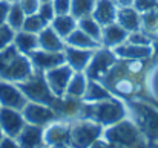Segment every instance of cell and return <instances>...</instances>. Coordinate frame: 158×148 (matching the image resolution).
<instances>
[{"instance_id":"cell-22","label":"cell","mask_w":158,"mask_h":148,"mask_svg":"<svg viewBox=\"0 0 158 148\" xmlns=\"http://www.w3.org/2000/svg\"><path fill=\"white\" fill-rule=\"evenodd\" d=\"M12 45L17 48V50H19L20 53L29 55L31 52H34L35 49H39V35L20 29V31L15 32Z\"/></svg>"},{"instance_id":"cell-10","label":"cell","mask_w":158,"mask_h":148,"mask_svg":"<svg viewBox=\"0 0 158 148\" xmlns=\"http://www.w3.org/2000/svg\"><path fill=\"white\" fill-rule=\"evenodd\" d=\"M72 73H74V69L69 64H66V63L45 72V80H46L51 92L55 96H58V98L64 96Z\"/></svg>"},{"instance_id":"cell-13","label":"cell","mask_w":158,"mask_h":148,"mask_svg":"<svg viewBox=\"0 0 158 148\" xmlns=\"http://www.w3.org/2000/svg\"><path fill=\"white\" fill-rule=\"evenodd\" d=\"M26 102L28 99L17 87L15 83L0 80V107H9V108H15L22 111Z\"/></svg>"},{"instance_id":"cell-11","label":"cell","mask_w":158,"mask_h":148,"mask_svg":"<svg viewBox=\"0 0 158 148\" xmlns=\"http://www.w3.org/2000/svg\"><path fill=\"white\" fill-rule=\"evenodd\" d=\"M25 125H26V121L20 110L9 108V107H0V128L5 136L15 139Z\"/></svg>"},{"instance_id":"cell-5","label":"cell","mask_w":158,"mask_h":148,"mask_svg":"<svg viewBox=\"0 0 158 148\" xmlns=\"http://www.w3.org/2000/svg\"><path fill=\"white\" fill-rule=\"evenodd\" d=\"M127 104L131 105V110L134 111L135 124L144 134L148 144H157L158 142V111L151 105L144 104L138 99H129Z\"/></svg>"},{"instance_id":"cell-19","label":"cell","mask_w":158,"mask_h":148,"mask_svg":"<svg viewBox=\"0 0 158 148\" xmlns=\"http://www.w3.org/2000/svg\"><path fill=\"white\" fill-rule=\"evenodd\" d=\"M127 35H129V32L124 28H121L117 21L106 25L102 29V46L112 49V48L124 43L127 40Z\"/></svg>"},{"instance_id":"cell-15","label":"cell","mask_w":158,"mask_h":148,"mask_svg":"<svg viewBox=\"0 0 158 148\" xmlns=\"http://www.w3.org/2000/svg\"><path fill=\"white\" fill-rule=\"evenodd\" d=\"M43 127L28 124L23 127L20 134L15 138L17 144L20 148H45V141H43Z\"/></svg>"},{"instance_id":"cell-28","label":"cell","mask_w":158,"mask_h":148,"mask_svg":"<svg viewBox=\"0 0 158 148\" xmlns=\"http://www.w3.org/2000/svg\"><path fill=\"white\" fill-rule=\"evenodd\" d=\"M25 17L26 14L23 12L19 0H14L9 6V12H8V17H6V25H9L15 32L22 29L23 26V21H25Z\"/></svg>"},{"instance_id":"cell-18","label":"cell","mask_w":158,"mask_h":148,"mask_svg":"<svg viewBox=\"0 0 158 148\" xmlns=\"http://www.w3.org/2000/svg\"><path fill=\"white\" fill-rule=\"evenodd\" d=\"M117 11H118V6L115 5L114 0H97L91 15L103 28L106 25L117 21Z\"/></svg>"},{"instance_id":"cell-36","label":"cell","mask_w":158,"mask_h":148,"mask_svg":"<svg viewBox=\"0 0 158 148\" xmlns=\"http://www.w3.org/2000/svg\"><path fill=\"white\" fill-rule=\"evenodd\" d=\"M55 15H64L71 12V0H52Z\"/></svg>"},{"instance_id":"cell-20","label":"cell","mask_w":158,"mask_h":148,"mask_svg":"<svg viewBox=\"0 0 158 148\" xmlns=\"http://www.w3.org/2000/svg\"><path fill=\"white\" fill-rule=\"evenodd\" d=\"M117 23L124 28L127 32H135L141 29V14L134 8H118L117 11Z\"/></svg>"},{"instance_id":"cell-9","label":"cell","mask_w":158,"mask_h":148,"mask_svg":"<svg viewBox=\"0 0 158 148\" xmlns=\"http://www.w3.org/2000/svg\"><path fill=\"white\" fill-rule=\"evenodd\" d=\"M22 115H23V118L28 124L39 125V127H43V128L58 119V115L55 113L54 108L48 107V105H43V104L31 102V101H28L26 105L22 108Z\"/></svg>"},{"instance_id":"cell-4","label":"cell","mask_w":158,"mask_h":148,"mask_svg":"<svg viewBox=\"0 0 158 148\" xmlns=\"http://www.w3.org/2000/svg\"><path fill=\"white\" fill-rule=\"evenodd\" d=\"M15 84L22 90V93L26 96L28 101L48 105L55 110L58 96H55L51 92V89L45 80V72H34L29 80L22 81V83H15Z\"/></svg>"},{"instance_id":"cell-37","label":"cell","mask_w":158,"mask_h":148,"mask_svg":"<svg viewBox=\"0 0 158 148\" xmlns=\"http://www.w3.org/2000/svg\"><path fill=\"white\" fill-rule=\"evenodd\" d=\"M19 3L26 15L35 14L39 11V6H40V0H19Z\"/></svg>"},{"instance_id":"cell-40","label":"cell","mask_w":158,"mask_h":148,"mask_svg":"<svg viewBox=\"0 0 158 148\" xmlns=\"http://www.w3.org/2000/svg\"><path fill=\"white\" fill-rule=\"evenodd\" d=\"M89 148H115L112 144H109L106 139H103V138H98L97 141H94L92 144H91V147Z\"/></svg>"},{"instance_id":"cell-7","label":"cell","mask_w":158,"mask_h":148,"mask_svg":"<svg viewBox=\"0 0 158 148\" xmlns=\"http://www.w3.org/2000/svg\"><path fill=\"white\" fill-rule=\"evenodd\" d=\"M118 56L114 53V50L109 48H98L94 50V55L88 64V67L85 69V73L88 76V80H94V81H100L102 76L106 72L117 63Z\"/></svg>"},{"instance_id":"cell-34","label":"cell","mask_w":158,"mask_h":148,"mask_svg":"<svg viewBox=\"0 0 158 148\" xmlns=\"http://www.w3.org/2000/svg\"><path fill=\"white\" fill-rule=\"evenodd\" d=\"M37 14H39V15H40L46 23H51V21H52V18L55 17L54 6H52V0H51V2H43V3H40Z\"/></svg>"},{"instance_id":"cell-35","label":"cell","mask_w":158,"mask_h":148,"mask_svg":"<svg viewBox=\"0 0 158 148\" xmlns=\"http://www.w3.org/2000/svg\"><path fill=\"white\" fill-rule=\"evenodd\" d=\"M140 14L152 11V9H158V0H134L132 5Z\"/></svg>"},{"instance_id":"cell-33","label":"cell","mask_w":158,"mask_h":148,"mask_svg":"<svg viewBox=\"0 0 158 148\" xmlns=\"http://www.w3.org/2000/svg\"><path fill=\"white\" fill-rule=\"evenodd\" d=\"M14 35H15V31L9 26V25H2L0 26V50L5 49L6 46L12 45L14 41Z\"/></svg>"},{"instance_id":"cell-6","label":"cell","mask_w":158,"mask_h":148,"mask_svg":"<svg viewBox=\"0 0 158 148\" xmlns=\"http://www.w3.org/2000/svg\"><path fill=\"white\" fill-rule=\"evenodd\" d=\"M103 127L89 119H77L69 124L68 148H89L94 141L102 138Z\"/></svg>"},{"instance_id":"cell-39","label":"cell","mask_w":158,"mask_h":148,"mask_svg":"<svg viewBox=\"0 0 158 148\" xmlns=\"http://www.w3.org/2000/svg\"><path fill=\"white\" fill-rule=\"evenodd\" d=\"M0 148H20L17 141L14 138H9V136H3V139L0 141Z\"/></svg>"},{"instance_id":"cell-12","label":"cell","mask_w":158,"mask_h":148,"mask_svg":"<svg viewBox=\"0 0 158 148\" xmlns=\"http://www.w3.org/2000/svg\"><path fill=\"white\" fill-rule=\"evenodd\" d=\"M31 64L34 67V72H46L49 69H54L57 66H61L66 63L64 52H51V50L35 49L29 55Z\"/></svg>"},{"instance_id":"cell-38","label":"cell","mask_w":158,"mask_h":148,"mask_svg":"<svg viewBox=\"0 0 158 148\" xmlns=\"http://www.w3.org/2000/svg\"><path fill=\"white\" fill-rule=\"evenodd\" d=\"M9 6H11V2H8V0H0V26L6 23V17H8V12H9Z\"/></svg>"},{"instance_id":"cell-32","label":"cell","mask_w":158,"mask_h":148,"mask_svg":"<svg viewBox=\"0 0 158 148\" xmlns=\"http://www.w3.org/2000/svg\"><path fill=\"white\" fill-rule=\"evenodd\" d=\"M126 41H129L132 45H138V46H151L152 45L151 37L146 32H143L141 29L140 31H135V32H129Z\"/></svg>"},{"instance_id":"cell-26","label":"cell","mask_w":158,"mask_h":148,"mask_svg":"<svg viewBox=\"0 0 158 148\" xmlns=\"http://www.w3.org/2000/svg\"><path fill=\"white\" fill-rule=\"evenodd\" d=\"M86 86H88V76L85 72H74L71 80H69V84H68V89H66V93L64 95H69L72 98L81 99L85 92H86Z\"/></svg>"},{"instance_id":"cell-14","label":"cell","mask_w":158,"mask_h":148,"mask_svg":"<svg viewBox=\"0 0 158 148\" xmlns=\"http://www.w3.org/2000/svg\"><path fill=\"white\" fill-rule=\"evenodd\" d=\"M43 141L48 148H66L69 142V124L52 122L43 131Z\"/></svg>"},{"instance_id":"cell-45","label":"cell","mask_w":158,"mask_h":148,"mask_svg":"<svg viewBox=\"0 0 158 148\" xmlns=\"http://www.w3.org/2000/svg\"><path fill=\"white\" fill-rule=\"evenodd\" d=\"M8 2H12V0H8Z\"/></svg>"},{"instance_id":"cell-46","label":"cell","mask_w":158,"mask_h":148,"mask_svg":"<svg viewBox=\"0 0 158 148\" xmlns=\"http://www.w3.org/2000/svg\"><path fill=\"white\" fill-rule=\"evenodd\" d=\"M45 148H46V147H45Z\"/></svg>"},{"instance_id":"cell-25","label":"cell","mask_w":158,"mask_h":148,"mask_svg":"<svg viewBox=\"0 0 158 148\" xmlns=\"http://www.w3.org/2000/svg\"><path fill=\"white\" fill-rule=\"evenodd\" d=\"M51 28L58 34V37L64 40L74 29H77V18H74L71 14L55 15L51 21Z\"/></svg>"},{"instance_id":"cell-23","label":"cell","mask_w":158,"mask_h":148,"mask_svg":"<svg viewBox=\"0 0 158 148\" xmlns=\"http://www.w3.org/2000/svg\"><path fill=\"white\" fill-rule=\"evenodd\" d=\"M66 46H72V48H80V49H98L102 48V45L98 41H95L92 37H89L86 32H83L81 29H74L66 38H64Z\"/></svg>"},{"instance_id":"cell-21","label":"cell","mask_w":158,"mask_h":148,"mask_svg":"<svg viewBox=\"0 0 158 148\" xmlns=\"http://www.w3.org/2000/svg\"><path fill=\"white\" fill-rule=\"evenodd\" d=\"M37 35H39V49L61 52L66 48L64 40L61 37H58V34L51 28V25H48L45 29H42Z\"/></svg>"},{"instance_id":"cell-24","label":"cell","mask_w":158,"mask_h":148,"mask_svg":"<svg viewBox=\"0 0 158 148\" xmlns=\"http://www.w3.org/2000/svg\"><path fill=\"white\" fill-rule=\"evenodd\" d=\"M114 98L115 96L106 89L102 83L94 81V80H88L86 92H85L81 101H85V102H97V101H105V99H114Z\"/></svg>"},{"instance_id":"cell-42","label":"cell","mask_w":158,"mask_h":148,"mask_svg":"<svg viewBox=\"0 0 158 148\" xmlns=\"http://www.w3.org/2000/svg\"><path fill=\"white\" fill-rule=\"evenodd\" d=\"M148 148H158V142L157 144H149V147Z\"/></svg>"},{"instance_id":"cell-29","label":"cell","mask_w":158,"mask_h":148,"mask_svg":"<svg viewBox=\"0 0 158 148\" xmlns=\"http://www.w3.org/2000/svg\"><path fill=\"white\" fill-rule=\"evenodd\" d=\"M97 0H71V15L74 18H81L86 15H91L94 11Z\"/></svg>"},{"instance_id":"cell-47","label":"cell","mask_w":158,"mask_h":148,"mask_svg":"<svg viewBox=\"0 0 158 148\" xmlns=\"http://www.w3.org/2000/svg\"><path fill=\"white\" fill-rule=\"evenodd\" d=\"M66 148H68V147H66Z\"/></svg>"},{"instance_id":"cell-2","label":"cell","mask_w":158,"mask_h":148,"mask_svg":"<svg viewBox=\"0 0 158 148\" xmlns=\"http://www.w3.org/2000/svg\"><path fill=\"white\" fill-rule=\"evenodd\" d=\"M127 118L126 107L120 102V99H105L97 102H81V108L77 119H89L102 127H109L117 124L118 121Z\"/></svg>"},{"instance_id":"cell-44","label":"cell","mask_w":158,"mask_h":148,"mask_svg":"<svg viewBox=\"0 0 158 148\" xmlns=\"http://www.w3.org/2000/svg\"><path fill=\"white\" fill-rule=\"evenodd\" d=\"M43 2H51V0H40V3H43Z\"/></svg>"},{"instance_id":"cell-31","label":"cell","mask_w":158,"mask_h":148,"mask_svg":"<svg viewBox=\"0 0 158 148\" xmlns=\"http://www.w3.org/2000/svg\"><path fill=\"white\" fill-rule=\"evenodd\" d=\"M141 28H143V32H146L148 35L151 32H157L158 9H152V11H148V12L141 14Z\"/></svg>"},{"instance_id":"cell-41","label":"cell","mask_w":158,"mask_h":148,"mask_svg":"<svg viewBox=\"0 0 158 148\" xmlns=\"http://www.w3.org/2000/svg\"><path fill=\"white\" fill-rule=\"evenodd\" d=\"M114 2L118 8H127V6L134 5V0H114Z\"/></svg>"},{"instance_id":"cell-1","label":"cell","mask_w":158,"mask_h":148,"mask_svg":"<svg viewBox=\"0 0 158 148\" xmlns=\"http://www.w3.org/2000/svg\"><path fill=\"white\" fill-rule=\"evenodd\" d=\"M151 60V58H149ZM149 60H117V63L102 76V83L106 89L114 93L115 98L123 99H148L149 102L157 104L151 92L146 87L144 73L148 70Z\"/></svg>"},{"instance_id":"cell-30","label":"cell","mask_w":158,"mask_h":148,"mask_svg":"<svg viewBox=\"0 0 158 148\" xmlns=\"http://www.w3.org/2000/svg\"><path fill=\"white\" fill-rule=\"evenodd\" d=\"M49 23H46L37 12L35 14H31V15H26L25 17V21H23V26L22 29L26 31V32H32V34H39L42 29H45Z\"/></svg>"},{"instance_id":"cell-16","label":"cell","mask_w":158,"mask_h":148,"mask_svg":"<svg viewBox=\"0 0 158 148\" xmlns=\"http://www.w3.org/2000/svg\"><path fill=\"white\" fill-rule=\"evenodd\" d=\"M114 53L120 60H149L154 55V48L152 46H138L132 43H121L115 48H112Z\"/></svg>"},{"instance_id":"cell-27","label":"cell","mask_w":158,"mask_h":148,"mask_svg":"<svg viewBox=\"0 0 158 148\" xmlns=\"http://www.w3.org/2000/svg\"><path fill=\"white\" fill-rule=\"evenodd\" d=\"M77 28L81 29L83 32H86L89 37H92L95 41H98L102 45V26L95 21V18L92 15H86L77 20Z\"/></svg>"},{"instance_id":"cell-8","label":"cell","mask_w":158,"mask_h":148,"mask_svg":"<svg viewBox=\"0 0 158 148\" xmlns=\"http://www.w3.org/2000/svg\"><path fill=\"white\" fill-rule=\"evenodd\" d=\"M34 67L31 64V60L28 55L19 53L8 66H5L0 70V80L9 81V83H22L32 76Z\"/></svg>"},{"instance_id":"cell-43","label":"cell","mask_w":158,"mask_h":148,"mask_svg":"<svg viewBox=\"0 0 158 148\" xmlns=\"http://www.w3.org/2000/svg\"><path fill=\"white\" fill-rule=\"evenodd\" d=\"M3 136H5V134H3V131H2V128H0V141L3 139Z\"/></svg>"},{"instance_id":"cell-17","label":"cell","mask_w":158,"mask_h":148,"mask_svg":"<svg viewBox=\"0 0 158 148\" xmlns=\"http://www.w3.org/2000/svg\"><path fill=\"white\" fill-rule=\"evenodd\" d=\"M63 52L66 56V64H69L74 72H85L94 55V49H80L72 46H66Z\"/></svg>"},{"instance_id":"cell-3","label":"cell","mask_w":158,"mask_h":148,"mask_svg":"<svg viewBox=\"0 0 158 148\" xmlns=\"http://www.w3.org/2000/svg\"><path fill=\"white\" fill-rule=\"evenodd\" d=\"M102 138L106 139L109 144L115 148H148L149 144L141 133V130L137 127L134 121H129L127 118L118 121L114 125H109L103 130Z\"/></svg>"}]
</instances>
